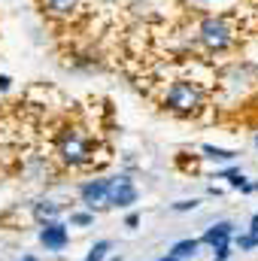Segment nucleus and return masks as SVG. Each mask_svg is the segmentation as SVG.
I'll return each instance as SVG.
<instances>
[{"mask_svg": "<svg viewBox=\"0 0 258 261\" xmlns=\"http://www.w3.org/2000/svg\"><path fill=\"white\" fill-rule=\"evenodd\" d=\"M197 40L207 52L213 55H222V52H231L234 43H237V31L228 24V18L222 15H207L197 21Z\"/></svg>", "mask_w": 258, "mask_h": 261, "instance_id": "nucleus-1", "label": "nucleus"}, {"mask_svg": "<svg viewBox=\"0 0 258 261\" xmlns=\"http://www.w3.org/2000/svg\"><path fill=\"white\" fill-rule=\"evenodd\" d=\"M164 107L176 116H197L203 110V88L194 79H176L164 91Z\"/></svg>", "mask_w": 258, "mask_h": 261, "instance_id": "nucleus-2", "label": "nucleus"}, {"mask_svg": "<svg viewBox=\"0 0 258 261\" xmlns=\"http://www.w3.org/2000/svg\"><path fill=\"white\" fill-rule=\"evenodd\" d=\"M55 152H58L61 164H67V167H82V164H88L94 158V143H91V137L85 130L64 128V134L58 137Z\"/></svg>", "mask_w": 258, "mask_h": 261, "instance_id": "nucleus-3", "label": "nucleus"}, {"mask_svg": "<svg viewBox=\"0 0 258 261\" xmlns=\"http://www.w3.org/2000/svg\"><path fill=\"white\" fill-rule=\"evenodd\" d=\"M137 203V189L128 176H110V192H107V206H134Z\"/></svg>", "mask_w": 258, "mask_h": 261, "instance_id": "nucleus-4", "label": "nucleus"}, {"mask_svg": "<svg viewBox=\"0 0 258 261\" xmlns=\"http://www.w3.org/2000/svg\"><path fill=\"white\" fill-rule=\"evenodd\" d=\"M107 192H110V179H88V182H82L79 197L94 213V210H104L107 206Z\"/></svg>", "mask_w": 258, "mask_h": 261, "instance_id": "nucleus-5", "label": "nucleus"}, {"mask_svg": "<svg viewBox=\"0 0 258 261\" xmlns=\"http://www.w3.org/2000/svg\"><path fill=\"white\" fill-rule=\"evenodd\" d=\"M40 243H43L46 249H52V252L64 249L67 246V225L64 222H46V225L40 228Z\"/></svg>", "mask_w": 258, "mask_h": 261, "instance_id": "nucleus-6", "label": "nucleus"}, {"mask_svg": "<svg viewBox=\"0 0 258 261\" xmlns=\"http://www.w3.org/2000/svg\"><path fill=\"white\" fill-rule=\"evenodd\" d=\"M231 237H234V225H231V222H216L213 228H207V231H203L200 243H207V246H216V243H228Z\"/></svg>", "mask_w": 258, "mask_h": 261, "instance_id": "nucleus-7", "label": "nucleus"}, {"mask_svg": "<svg viewBox=\"0 0 258 261\" xmlns=\"http://www.w3.org/2000/svg\"><path fill=\"white\" fill-rule=\"evenodd\" d=\"M61 203H55V200H37L34 203V219L40 222V225H46V222H58V216H61Z\"/></svg>", "mask_w": 258, "mask_h": 261, "instance_id": "nucleus-8", "label": "nucleus"}, {"mask_svg": "<svg viewBox=\"0 0 258 261\" xmlns=\"http://www.w3.org/2000/svg\"><path fill=\"white\" fill-rule=\"evenodd\" d=\"M43 6H46V12L55 15V18H70V15L82 6V0H43Z\"/></svg>", "mask_w": 258, "mask_h": 261, "instance_id": "nucleus-9", "label": "nucleus"}, {"mask_svg": "<svg viewBox=\"0 0 258 261\" xmlns=\"http://www.w3.org/2000/svg\"><path fill=\"white\" fill-rule=\"evenodd\" d=\"M200 152H203V158H210V161H234V158H237L234 149H222V146H213V143H203Z\"/></svg>", "mask_w": 258, "mask_h": 261, "instance_id": "nucleus-10", "label": "nucleus"}, {"mask_svg": "<svg viewBox=\"0 0 258 261\" xmlns=\"http://www.w3.org/2000/svg\"><path fill=\"white\" fill-rule=\"evenodd\" d=\"M197 249H200V240L189 237V240H179V243L170 249V255H176V258H194V255H197Z\"/></svg>", "mask_w": 258, "mask_h": 261, "instance_id": "nucleus-11", "label": "nucleus"}, {"mask_svg": "<svg viewBox=\"0 0 258 261\" xmlns=\"http://www.w3.org/2000/svg\"><path fill=\"white\" fill-rule=\"evenodd\" d=\"M107 252H110V240H97L91 252L85 255V261H107Z\"/></svg>", "mask_w": 258, "mask_h": 261, "instance_id": "nucleus-12", "label": "nucleus"}, {"mask_svg": "<svg viewBox=\"0 0 258 261\" xmlns=\"http://www.w3.org/2000/svg\"><path fill=\"white\" fill-rule=\"evenodd\" d=\"M222 176H225V179H228L234 189H240V192H249V182H246V176H243L240 170H225Z\"/></svg>", "mask_w": 258, "mask_h": 261, "instance_id": "nucleus-13", "label": "nucleus"}, {"mask_svg": "<svg viewBox=\"0 0 258 261\" xmlns=\"http://www.w3.org/2000/svg\"><path fill=\"white\" fill-rule=\"evenodd\" d=\"M231 258V243H216L213 246V261H228Z\"/></svg>", "mask_w": 258, "mask_h": 261, "instance_id": "nucleus-14", "label": "nucleus"}, {"mask_svg": "<svg viewBox=\"0 0 258 261\" xmlns=\"http://www.w3.org/2000/svg\"><path fill=\"white\" fill-rule=\"evenodd\" d=\"M237 246H240V249H255V246H258V234H246V237H237Z\"/></svg>", "mask_w": 258, "mask_h": 261, "instance_id": "nucleus-15", "label": "nucleus"}, {"mask_svg": "<svg viewBox=\"0 0 258 261\" xmlns=\"http://www.w3.org/2000/svg\"><path fill=\"white\" fill-rule=\"evenodd\" d=\"M70 222H73V225H91V222H94V213H73Z\"/></svg>", "mask_w": 258, "mask_h": 261, "instance_id": "nucleus-16", "label": "nucleus"}, {"mask_svg": "<svg viewBox=\"0 0 258 261\" xmlns=\"http://www.w3.org/2000/svg\"><path fill=\"white\" fill-rule=\"evenodd\" d=\"M194 206H197V200H176V203H173V213H189V210H194Z\"/></svg>", "mask_w": 258, "mask_h": 261, "instance_id": "nucleus-17", "label": "nucleus"}, {"mask_svg": "<svg viewBox=\"0 0 258 261\" xmlns=\"http://www.w3.org/2000/svg\"><path fill=\"white\" fill-rule=\"evenodd\" d=\"M9 88H12V79L6 73H0V91H9Z\"/></svg>", "mask_w": 258, "mask_h": 261, "instance_id": "nucleus-18", "label": "nucleus"}, {"mask_svg": "<svg viewBox=\"0 0 258 261\" xmlns=\"http://www.w3.org/2000/svg\"><path fill=\"white\" fill-rule=\"evenodd\" d=\"M125 225H128V228H137V225H140V216H137V213H128V219H125Z\"/></svg>", "mask_w": 258, "mask_h": 261, "instance_id": "nucleus-19", "label": "nucleus"}, {"mask_svg": "<svg viewBox=\"0 0 258 261\" xmlns=\"http://www.w3.org/2000/svg\"><path fill=\"white\" fill-rule=\"evenodd\" d=\"M249 234H258V213L252 216V228H249Z\"/></svg>", "mask_w": 258, "mask_h": 261, "instance_id": "nucleus-20", "label": "nucleus"}, {"mask_svg": "<svg viewBox=\"0 0 258 261\" xmlns=\"http://www.w3.org/2000/svg\"><path fill=\"white\" fill-rule=\"evenodd\" d=\"M161 261H183V258H176V255H164Z\"/></svg>", "mask_w": 258, "mask_h": 261, "instance_id": "nucleus-21", "label": "nucleus"}, {"mask_svg": "<svg viewBox=\"0 0 258 261\" xmlns=\"http://www.w3.org/2000/svg\"><path fill=\"white\" fill-rule=\"evenodd\" d=\"M21 261H37L34 255H21Z\"/></svg>", "mask_w": 258, "mask_h": 261, "instance_id": "nucleus-22", "label": "nucleus"}, {"mask_svg": "<svg viewBox=\"0 0 258 261\" xmlns=\"http://www.w3.org/2000/svg\"><path fill=\"white\" fill-rule=\"evenodd\" d=\"M255 143H258V134H255Z\"/></svg>", "mask_w": 258, "mask_h": 261, "instance_id": "nucleus-23", "label": "nucleus"}]
</instances>
